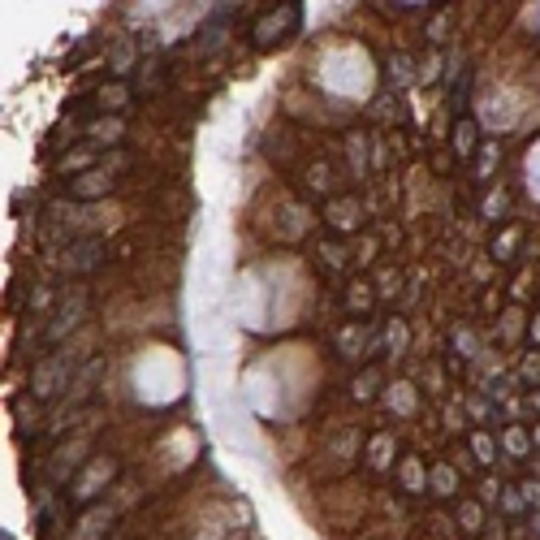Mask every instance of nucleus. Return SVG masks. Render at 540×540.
<instances>
[{"instance_id":"obj_1","label":"nucleus","mask_w":540,"mask_h":540,"mask_svg":"<svg viewBox=\"0 0 540 540\" xmlns=\"http://www.w3.org/2000/svg\"><path fill=\"white\" fill-rule=\"evenodd\" d=\"M454 148H459V151H463V156H467V151H471V125H459V130H454Z\"/></svg>"},{"instance_id":"obj_2","label":"nucleus","mask_w":540,"mask_h":540,"mask_svg":"<svg viewBox=\"0 0 540 540\" xmlns=\"http://www.w3.org/2000/svg\"><path fill=\"white\" fill-rule=\"evenodd\" d=\"M78 191H82V195H99V191H104V177H99V173L82 177V186H78Z\"/></svg>"},{"instance_id":"obj_3","label":"nucleus","mask_w":540,"mask_h":540,"mask_svg":"<svg viewBox=\"0 0 540 540\" xmlns=\"http://www.w3.org/2000/svg\"><path fill=\"white\" fill-rule=\"evenodd\" d=\"M536 532H540V519H536Z\"/></svg>"}]
</instances>
